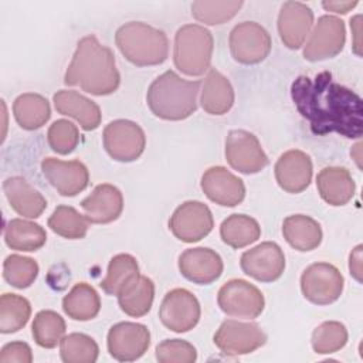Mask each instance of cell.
<instances>
[{"instance_id": "cell-1", "label": "cell", "mask_w": 363, "mask_h": 363, "mask_svg": "<svg viewBox=\"0 0 363 363\" xmlns=\"http://www.w3.org/2000/svg\"><path fill=\"white\" fill-rule=\"evenodd\" d=\"M296 111L309 122L312 133H337L359 139L363 133V102L350 88L333 81L328 71L315 77L299 75L291 85Z\"/></svg>"}, {"instance_id": "cell-2", "label": "cell", "mask_w": 363, "mask_h": 363, "mask_svg": "<svg viewBox=\"0 0 363 363\" xmlns=\"http://www.w3.org/2000/svg\"><path fill=\"white\" fill-rule=\"evenodd\" d=\"M64 84L79 86L96 96L113 94L121 84V75L112 50L102 45L92 34L82 37L65 71Z\"/></svg>"}, {"instance_id": "cell-3", "label": "cell", "mask_w": 363, "mask_h": 363, "mask_svg": "<svg viewBox=\"0 0 363 363\" xmlns=\"http://www.w3.org/2000/svg\"><path fill=\"white\" fill-rule=\"evenodd\" d=\"M199 81H187L169 69L147 88L146 102L152 113L164 121H183L197 109Z\"/></svg>"}, {"instance_id": "cell-4", "label": "cell", "mask_w": 363, "mask_h": 363, "mask_svg": "<svg viewBox=\"0 0 363 363\" xmlns=\"http://www.w3.org/2000/svg\"><path fill=\"white\" fill-rule=\"evenodd\" d=\"M122 55L138 67L159 65L167 60L169 40L164 31L143 21H129L115 34Z\"/></svg>"}, {"instance_id": "cell-5", "label": "cell", "mask_w": 363, "mask_h": 363, "mask_svg": "<svg viewBox=\"0 0 363 363\" xmlns=\"http://www.w3.org/2000/svg\"><path fill=\"white\" fill-rule=\"evenodd\" d=\"M214 38L200 24L182 26L174 35L173 61L179 71L189 77H200L210 69Z\"/></svg>"}, {"instance_id": "cell-6", "label": "cell", "mask_w": 363, "mask_h": 363, "mask_svg": "<svg viewBox=\"0 0 363 363\" xmlns=\"http://www.w3.org/2000/svg\"><path fill=\"white\" fill-rule=\"evenodd\" d=\"M217 303L225 315L242 319H255L265 308L262 292L255 285L240 278L227 281L218 289Z\"/></svg>"}, {"instance_id": "cell-7", "label": "cell", "mask_w": 363, "mask_h": 363, "mask_svg": "<svg viewBox=\"0 0 363 363\" xmlns=\"http://www.w3.org/2000/svg\"><path fill=\"white\" fill-rule=\"evenodd\" d=\"M106 153L116 162L129 163L140 157L146 147L143 129L133 121L116 119L109 122L102 133Z\"/></svg>"}, {"instance_id": "cell-8", "label": "cell", "mask_w": 363, "mask_h": 363, "mask_svg": "<svg viewBox=\"0 0 363 363\" xmlns=\"http://www.w3.org/2000/svg\"><path fill=\"white\" fill-rule=\"evenodd\" d=\"M343 275L329 262H315L301 275V291L305 299L315 305H329L343 292Z\"/></svg>"}, {"instance_id": "cell-9", "label": "cell", "mask_w": 363, "mask_h": 363, "mask_svg": "<svg viewBox=\"0 0 363 363\" xmlns=\"http://www.w3.org/2000/svg\"><path fill=\"white\" fill-rule=\"evenodd\" d=\"M346 43L345 21L336 16H320L303 45V58L316 62L336 57Z\"/></svg>"}, {"instance_id": "cell-10", "label": "cell", "mask_w": 363, "mask_h": 363, "mask_svg": "<svg viewBox=\"0 0 363 363\" xmlns=\"http://www.w3.org/2000/svg\"><path fill=\"white\" fill-rule=\"evenodd\" d=\"M228 45L237 62L244 65L259 64L271 51V35L261 24L242 21L231 30Z\"/></svg>"}, {"instance_id": "cell-11", "label": "cell", "mask_w": 363, "mask_h": 363, "mask_svg": "<svg viewBox=\"0 0 363 363\" xmlns=\"http://www.w3.org/2000/svg\"><path fill=\"white\" fill-rule=\"evenodd\" d=\"M214 345L227 356L248 354L264 346L267 335L255 322L225 319L213 337Z\"/></svg>"}, {"instance_id": "cell-12", "label": "cell", "mask_w": 363, "mask_h": 363, "mask_svg": "<svg viewBox=\"0 0 363 363\" xmlns=\"http://www.w3.org/2000/svg\"><path fill=\"white\" fill-rule=\"evenodd\" d=\"M224 153L228 164L244 174L259 173L269 162L258 138L244 129H233L228 132Z\"/></svg>"}, {"instance_id": "cell-13", "label": "cell", "mask_w": 363, "mask_h": 363, "mask_svg": "<svg viewBox=\"0 0 363 363\" xmlns=\"http://www.w3.org/2000/svg\"><path fill=\"white\" fill-rule=\"evenodd\" d=\"M200 303L197 298L184 288L169 291L159 308V318L163 326L176 333L191 330L200 320Z\"/></svg>"}, {"instance_id": "cell-14", "label": "cell", "mask_w": 363, "mask_h": 363, "mask_svg": "<svg viewBox=\"0 0 363 363\" xmlns=\"http://www.w3.org/2000/svg\"><path fill=\"white\" fill-rule=\"evenodd\" d=\"M214 218L210 208L197 200L180 204L169 220L172 234L183 242H197L211 233Z\"/></svg>"}, {"instance_id": "cell-15", "label": "cell", "mask_w": 363, "mask_h": 363, "mask_svg": "<svg viewBox=\"0 0 363 363\" xmlns=\"http://www.w3.org/2000/svg\"><path fill=\"white\" fill-rule=\"evenodd\" d=\"M109 354L118 362H133L150 346L149 329L136 322H119L111 326L106 337Z\"/></svg>"}, {"instance_id": "cell-16", "label": "cell", "mask_w": 363, "mask_h": 363, "mask_svg": "<svg viewBox=\"0 0 363 363\" xmlns=\"http://www.w3.org/2000/svg\"><path fill=\"white\" fill-rule=\"evenodd\" d=\"M242 272L259 282H274L284 274L285 255L277 242L265 241L242 252Z\"/></svg>"}, {"instance_id": "cell-17", "label": "cell", "mask_w": 363, "mask_h": 363, "mask_svg": "<svg viewBox=\"0 0 363 363\" xmlns=\"http://www.w3.org/2000/svg\"><path fill=\"white\" fill-rule=\"evenodd\" d=\"M41 170L48 183L65 197H74L88 187L89 172L79 160H61L45 157Z\"/></svg>"}, {"instance_id": "cell-18", "label": "cell", "mask_w": 363, "mask_h": 363, "mask_svg": "<svg viewBox=\"0 0 363 363\" xmlns=\"http://www.w3.org/2000/svg\"><path fill=\"white\" fill-rule=\"evenodd\" d=\"M200 187L213 203L223 207H235L245 197L244 182L223 166L207 169L201 176Z\"/></svg>"}, {"instance_id": "cell-19", "label": "cell", "mask_w": 363, "mask_h": 363, "mask_svg": "<svg viewBox=\"0 0 363 363\" xmlns=\"http://www.w3.org/2000/svg\"><path fill=\"white\" fill-rule=\"evenodd\" d=\"M223 269L224 264L221 257L207 247L189 248L179 257L180 274L197 285L213 284L221 277Z\"/></svg>"}, {"instance_id": "cell-20", "label": "cell", "mask_w": 363, "mask_h": 363, "mask_svg": "<svg viewBox=\"0 0 363 363\" xmlns=\"http://www.w3.org/2000/svg\"><path fill=\"white\" fill-rule=\"evenodd\" d=\"M277 26L284 45L298 50L303 45L313 26V11L305 3L285 1L281 6Z\"/></svg>"}, {"instance_id": "cell-21", "label": "cell", "mask_w": 363, "mask_h": 363, "mask_svg": "<svg viewBox=\"0 0 363 363\" xmlns=\"http://www.w3.org/2000/svg\"><path fill=\"white\" fill-rule=\"evenodd\" d=\"M312 160L302 150L292 149L282 153L274 167L278 186L286 193H302L312 180Z\"/></svg>"}, {"instance_id": "cell-22", "label": "cell", "mask_w": 363, "mask_h": 363, "mask_svg": "<svg viewBox=\"0 0 363 363\" xmlns=\"http://www.w3.org/2000/svg\"><path fill=\"white\" fill-rule=\"evenodd\" d=\"M81 207L89 223L108 224L118 220L122 214L123 196L113 184L102 183L81 201Z\"/></svg>"}, {"instance_id": "cell-23", "label": "cell", "mask_w": 363, "mask_h": 363, "mask_svg": "<svg viewBox=\"0 0 363 363\" xmlns=\"http://www.w3.org/2000/svg\"><path fill=\"white\" fill-rule=\"evenodd\" d=\"M58 113L74 118L84 130H94L101 125L99 106L89 98L72 89H60L52 96Z\"/></svg>"}, {"instance_id": "cell-24", "label": "cell", "mask_w": 363, "mask_h": 363, "mask_svg": "<svg viewBox=\"0 0 363 363\" xmlns=\"http://www.w3.org/2000/svg\"><path fill=\"white\" fill-rule=\"evenodd\" d=\"M316 187L323 201L335 207L347 204L356 190L350 172L340 166L323 167L316 176Z\"/></svg>"}, {"instance_id": "cell-25", "label": "cell", "mask_w": 363, "mask_h": 363, "mask_svg": "<svg viewBox=\"0 0 363 363\" xmlns=\"http://www.w3.org/2000/svg\"><path fill=\"white\" fill-rule=\"evenodd\" d=\"M3 191L10 207L20 216L37 218L47 208V200L24 177L11 176L3 182Z\"/></svg>"}, {"instance_id": "cell-26", "label": "cell", "mask_w": 363, "mask_h": 363, "mask_svg": "<svg viewBox=\"0 0 363 363\" xmlns=\"http://www.w3.org/2000/svg\"><path fill=\"white\" fill-rule=\"evenodd\" d=\"M200 105L210 115H224L234 105L231 82L217 69H208L201 88Z\"/></svg>"}, {"instance_id": "cell-27", "label": "cell", "mask_w": 363, "mask_h": 363, "mask_svg": "<svg viewBox=\"0 0 363 363\" xmlns=\"http://www.w3.org/2000/svg\"><path fill=\"white\" fill-rule=\"evenodd\" d=\"M282 235L292 248L302 252L318 248L323 237L320 224L305 214L288 216L282 223Z\"/></svg>"}, {"instance_id": "cell-28", "label": "cell", "mask_w": 363, "mask_h": 363, "mask_svg": "<svg viewBox=\"0 0 363 363\" xmlns=\"http://www.w3.org/2000/svg\"><path fill=\"white\" fill-rule=\"evenodd\" d=\"M155 299V284L146 275H139L118 295V303L126 315L142 318L147 315Z\"/></svg>"}, {"instance_id": "cell-29", "label": "cell", "mask_w": 363, "mask_h": 363, "mask_svg": "<svg viewBox=\"0 0 363 363\" xmlns=\"http://www.w3.org/2000/svg\"><path fill=\"white\" fill-rule=\"evenodd\" d=\"M13 113L21 129L35 130L47 123L51 116V108L43 95L27 92L14 99Z\"/></svg>"}, {"instance_id": "cell-30", "label": "cell", "mask_w": 363, "mask_h": 363, "mask_svg": "<svg viewBox=\"0 0 363 363\" xmlns=\"http://www.w3.org/2000/svg\"><path fill=\"white\" fill-rule=\"evenodd\" d=\"M4 241L11 250L33 252L45 244L47 233L37 223L11 218L4 227Z\"/></svg>"}, {"instance_id": "cell-31", "label": "cell", "mask_w": 363, "mask_h": 363, "mask_svg": "<svg viewBox=\"0 0 363 363\" xmlns=\"http://www.w3.org/2000/svg\"><path fill=\"white\" fill-rule=\"evenodd\" d=\"M62 309L68 318L79 322L94 319L101 309V298L86 282L75 284L62 298Z\"/></svg>"}, {"instance_id": "cell-32", "label": "cell", "mask_w": 363, "mask_h": 363, "mask_svg": "<svg viewBox=\"0 0 363 363\" xmlns=\"http://www.w3.org/2000/svg\"><path fill=\"white\" fill-rule=\"evenodd\" d=\"M220 237L231 248H242L261 237L258 221L245 214H231L220 225Z\"/></svg>"}, {"instance_id": "cell-33", "label": "cell", "mask_w": 363, "mask_h": 363, "mask_svg": "<svg viewBox=\"0 0 363 363\" xmlns=\"http://www.w3.org/2000/svg\"><path fill=\"white\" fill-rule=\"evenodd\" d=\"M140 275L138 261L130 254H118L111 258L108 264L106 277L99 286L108 295L118 296L119 292Z\"/></svg>"}, {"instance_id": "cell-34", "label": "cell", "mask_w": 363, "mask_h": 363, "mask_svg": "<svg viewBox=\"0 0 363 363\" xmlns=\"http://www.w3.org/2000/svg\"><path fill=\"white\" fill-rule=\"evenodd\" d=\"M65 329V320L61 315H58L55 311L44 309L34 316L31 335L38 346L44 349H52L64 337Z\"/></svg>"}, {"instance_id": "cell-35", "label": "cell", "mask_w": 363, "mask_h": 363, "mask_svg": "<svg viewBox=\"0 0 363 363\" xmlns=\"http://www.w3.org/2000/svg\"><path fill=\"white\" fill-rule=\"evenodd\" d=\"M31 315L27 298L17 294H3L0 298V332L14 333L23 329Z\"/></svg>"}, {"instance_id": "cell-36", "label": "cell", "mask_w": 363, "mask_h": 363, "mask_svg": "<svg viewBox=\"0 0 363 363\" xmlns=\"http://www.w3.org/2000/svg\"><path fill=\"white\" fill-rule=\"evenodd\" d=\"M48 227L57 235L68 240H81L86 235L89 221L71 206H58L48 218Z\"/></svg>"}, {"instance_id": "cell-37", "label": "cell", "mask_w": 363, "mask_h": 363, "mask_svg": "<svg viewBox=\"0 0 363 363\" xmlns=\"http://www.w3.org/2000/svg\"><path fill=\"white\" fill-rule=\"evenodd\" d=\"M60 356L65 363H94L99 356V347L91 336L74 332L61 339Z\"/></svg>"}, {"instance_id": "cell-38", "label": "cell", "mask_w": 363, "mask_h": 363, "mask_svg": "<svg viewBox=\"0 0 363 363\" xmlns=\"http://www.w3.org/2000/svg\"><path fill=\"white\" fill-rule=\"evenodd\" d=\"M242 7L241 0L225 1H207L197 0L191 4V16L204 24L218 26L231 20Z\"/></svg>"}, {"instance_id": "cell-39", "label": "cell", "mask_w": 363, "mask_h": 363, "mask_svg": "<svg viewBox=\"0 0 363 363\" xmlns=\"http://www.w3.org/2000/svg\"><path fill=\"white\" fill-rule=\"evenodd\" d=\"M347 329L337 320H328L320 323L312 332V349L318 354H330L347 343Z\"/></svg>"}, {"instance_id": "cell-40", "label": "cell", "mask_w": 363, "mask_h": 363, "mask_svg": "<svg viewBox=\"0 0 363 363\" xmlns=\"http://www.w3.org/2000/svg\"><path fill=\"white\" fill-rule=\"evenodd\" d=\"M38 275V264L30 257L11 254L3 262V278L17 289L28 288Z\"/></svg>"}, {"instance_id": "cell-41", "label": "cell", "mask_w": 363, "mask_h": 363, "mask_svg": "<svg viewBox=\"0 0 363 363\" xmlns=\"http://www.w3.org/2000/svg\"><path fill=\"white\" fill-rule=\"evenodd\" d=\"M47 140L55 153L69 155L79 143V130L71 121L58 119L48 128Z\"/></svg>"}, {"instance_id": "cell-42", "label": "cell", "mask_w": 363, "mask_h": 363, "mask_svg": "<svg viewBox=\"0 0 363 363\" xmlns=\"http://www.w3.org/2000/svg\"><path fill=\"white\" fill-rule=\"evenodd\" d=\"M156 359L160 363H193L197 359V350L186 340L164 339L156 346Z\"/></svg>"}, {"instance_id": "cell-43", "label": "cell", "mask_w": 363, "mask_h": 363, "mask_svg": "<svg viewBox=\"0 0 363 363\" xmlns=\"http://www.w3.org/2000/svg\"><path fill=\"white\" fill-rule=\"evenodd\" d=\"M33 352L26 342H10L0 350V363H31Z\"/></svg>"}, {"instance_id": "cell-44", "label": "cell", "mask_w": 363, "mask_h": 363, "mask_svg": "<svg viewBox=\"0 0 363 363\" xmlns=\"http://www.w3.org/2000/svg\"><path fill=\"white\" fill-rule=\"evenodd\" d=\"M349 271L357 282H362V245L352 250L349 257Z\"/></svg>"}, {"instance_id": "cell-45", "label": "cell", "mask_w": 363, "mask_h": 363, "mask_svg": "<svg viewBox=\"0 0 363 363\" xmlns=\"http://www.w3.org/2000/svg\"><path fill=\"white\" fill-rule=\"evenodd\" d=\"M359 1H350V0H345V1H339V0H325L322 1V7L328 11H333V13H340V14H346L349 13L352 9H354L357 6Z\"/></svg>"}, {"instance_id": "cell-46", "label": "cell", "mask_w": 363, "mask_h": 363, "mask_svg": "<svg viewBox=\"0 0 363 363\" xmlns=\"http://www.w3.org/2000/svg\"><path fill=\"white\" fill-rule=\"evenodd\" d=\"M360 18H362V16L357 14V16H354V17L350 20V27L354 28V37H356V40L359 38V34H360ZM354 52H356L357 55H362V52H360V43H359V41H356Z\"/></svg>"}, {"instance_id": "cell-47", "label": "cell", "mask_w": 363, "mask_h": 363, "mask_svg": "<svg viewBox=\"0 0 363 363\" xmlns=\"http://www.w3.org/2000/svg\"><path fill=\"white\" fill-rule=\"evenodd\" d=\"M360 147H362V143H360V142H359V143H357V145H354V146H353V149H354V150H359V149H360ZM354 160H356V163H357V166H359V167H362V166H360V162H359V160H360V155H359V153H357V155H356V159H354Z\"/></svg>"}]
</instances>
